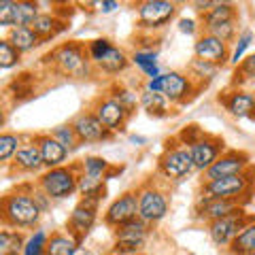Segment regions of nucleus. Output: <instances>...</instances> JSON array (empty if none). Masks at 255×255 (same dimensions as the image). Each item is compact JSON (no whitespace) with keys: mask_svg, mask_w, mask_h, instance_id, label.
<instances>
[{"mask_svg":"<svg viewBox=\"0 0 255 255\" xmlns=\"http://www.w3.org/2000/svg\"><path fill=\"white\" fill-rule=\"evenodd\" d=\"M45 62L53 64L60 73L73 77V79H85L92 75V60L90 53H87V47H83L81 43L70 41L64 43L60 47H55L51 53L45 55Z\"/></svg>","mask_w":255,"mask_h":255,"instance_id":"2","label":"nucleus"},{"mask_svg":"<svg viewBox=\"0 0 255 255\" xmlns=\"http://www.w3.org/2000/svg\"><path fill=\"white\" fill-rule=\"evenodd\" d=\"M111 47H113V43H111L109 38H94V41L87 43V53H90V60L98 62L102 55L111 49Z\"/></svg>","mask_w":255,"mask_h":255,"instance_id":"43","label":"nucleus"},{"mask_svg":"<svg viewBox=\"0 0 255 255\" xmlns=\"http://www.w3.org/2000/svg\"><path fill=\"white\" fill-rule=\"evenodd\" d=\"M241 206L243 204L238 200H206V198H198L194 217L198 221H204L206 226H209L213 221L228 217L230 213H234L236 209H241Z\"/></svg>","mask_w":255,"mask_h":255,"instance_id":"19","label":"nucleus"},{"mask_svg":"<svg viewBox=\"0 0 255 255\" xmlns=\"http://www.w3.org/2000/svg\"><path fill=\"white\" fill-rule=\"evenodd\" d=\"M253 119H255V117H253Z\"/></svg>","mask_w":255,"mask_h":255,"instance_id":"53","label":"nucleus"},{"mask_svg":"<svg viewBox=\"0 0 255 255\" xmlns=\"http://www.w3.org/2000/svg\"><path fill=\"white\" fill-rule=\"evenodd\" d=\"M13 166L21 172H30V174H36L45 168V162H43V155H41V149L34 140L26 142L17 153L13 157Z\"/></svg>","mask_w":255,"mask_h":255,"instance_id":"21","label":"nucleus"},{"mask_svg":"<svg viewBox=\"0 0 255 255\" xmlns=\"http://www.w3.org/2000/svg\"><path fill=\"white\" fill-rule=\"evenodd\" d=\"M236 19H238V9L234 2H215L213 9L200 17V26L206 32L213 26H219V23H226V21H236Z\"/></svg>","mask_w":255,"mask_h":255,"instance_id":"23","label":"nucleus"},{"mask_svg":"<svg viewBox=\"0 0 255 255\" xmlns=\"http://www.w3.org/2000/svg\"><path fill=\"white\" fill-rule=\"evenodd\" d=\"M30 28L36 32L41 41H51V38H55L64 28H66V21L60 19L55 13H41Z\"/></svg>","mask_w":255,"mask_h":255,"instance_id":"26","label":"nucleus"},{"mask_svg":"<svg viewBox=\"0 0 255 255\" xmlns=\"http://www.w3.org/2000/svg\"><path fill=\"white\" fill-rule=\"evenodd\" d=\"M255 41V34L251 30H243L241 34H238V38L234 41L232 45V51H230V64H234V66H238L245 58H247V51H249L251 43Z\"/></svg>","mask_w":255,"mask_h":255,"instance_id":"36","label":"nucleus"},{"mask_svg":"<svg viewBox=\"0 0 255 255\" xmlns=\"http://www.w3.org/2000/svg\"><path fill=\"white\" fill-rule=\"evenodd\" d=\"M251 168V159L245 151L238 149H226L217 162L204 172V181H215L223 177H234V174H245Z\"/></svg>","mask_w":255,"mask_h":255,"instance_id":"14","label":"nucleus"},{"mask_svg":"<svg viewBox=\"0 0 255 255\" xmlns=\"http://www.w3.org/2000/svg\"><path fill=\"white\" fill-rule=\"evenodd\" d=\"M111 96H113V98H115L130 115L136 113V109L140 107V94H136L134 90H128V87H124V85H115L113 90H111Z\"/></svg>","mask_w":255,"mask_h":255,"instance_id":"35","label":"nucleus"},{"mask_svg":"<svg viewBox=\"0 0 255 255\" xmlns=\"http://www.w3.org/2000/svg\"><path fill=\"white\" fill-rule=\"evenodd\" d=\"M94 6H98V13L109 15V13L119 9V2L117 0H100V2H94Z\"/></svg>","mask_w":255,"mask_h":255,"instance_id":"46","label":"nucleus"},{"mask_svg":"<svg viewBox=\"0 0 255 255\" xmlns=\"http://www.w3.org/2000/svg\"><path fill=\"white\" fill-rule=\"evenodd\" d=\"M102 198H81L77 204L70 217L66 221V232H70L73 236H77L79 241L83 243V238L92 232V228L96 226V219H98V206H100Z\"/></svg>","mask_w":255,"mask_h":255,"instance_id":"10","label":"nucleus"},{"mask_svg":"<svg viewBox=\"0 0 255 255\" xmlns=\"http://www.w3.org/2000/svg\"><path fill=\"white\" fill-rule=\"evenodd\" d=\"M253 187V179H249V172L234 174V177H223L215 181H204L200 187V198L206 200H238L249 196Z\"/></svg>","mask_w":255,"mask_h":255,"instance_id":"5","label":"nucleus"},{"mask_svg":"<svg viewBox=\"0 0 255 255\" xmlns=\"http://www.w3.org/2000/svg\"><path fill=\"white\" fill-rule=\"evenodd\" d=\"M238 19L236 21H226V23H219V26H213L206 30V34H213L215 38H219L223 43H234L238 38Z\"/></svg>","mask_w":255,"mask_h":255,"instance_id":"42","label":"nucleus"},{"mask_svg":"<svg viewBox=\"0 0 255 255\" xmlns=\"http://www.w3.org/2000/svg\"><path fill=\"white\" fill-rule=\"evenodd\" d=\"M198 87L194 83V79L179 73V70H168L164 73V96L166 100L170 102L172 107H181V105H187V102L194 98L198 94Z\"/></svg>","mask_w":255,"mask_h":255,"instance_id":"13","label":"nucleus"},{"mask_svg":"<svg viewBox=\"0 0 255 255\" xmlns=\"http://www.w3.org/2000/svg\"><path fill=\"white\" fill-rule=\"evenodd\" d=\"M79 170L85 174H92V177L109 179V172L113 168H111V162H107L102 155H87L79 162Z\"/></svg>","mask_w":255,"mask_h":255,"instance_id":"33","label":"nucleus"},{"mask_svg":"<svg viewBox=\"0 0 255 255\" xmlns=\"http://www.w3.org/2000/svg\"><path fill=\"white\" fill-rule=\"evenodd\" d=\"M232 77H234L232 79L234 87H241L247 81H255V53H249L241 64H238Z\"/></svg>","mask_w":255,"mask_h":255,"instance_id":"38","label":"nucleus"},{"mask_svg":"<svg viewBox=\"0 0 255 255\" xmlns=\"http://www.w3.org/2000/svg\"><path fill=\"white\" fill-rule=\"evenodd\" d=\"M187 70H189V77L194 79V83L202 90V85H206L209 81H213V79L217 77L219 66H215V64H209V62H204V60L194 58V60L189 62Z\"/></svg>","mask_w":255,"mask_h":255,"instance_id":"30","label":"nucleus"},{"mask_svg":"<svg viewBox=\"0 0 255 255\" xmlns=\"http://www.w3.org/2000/svg\"><path fill=\"white\" fill-rule=\"evenodd\" d=\"M189 149H191V157H194L196 170L204 174L223 153H226V142H223V138L215 136V134L204 132Z\"/></svg>","mask_w":255,"mask_h":255,"instance_id":"12","label":"nucleus"},{"mask_svg":"<svg viewBox=\"0 0 255 255\" xmlns=\"http://www.w3.org/2000/svg\"><path fill=\"white\" fill-rule=\"evenodd\" d=\"M157 170L170 181H181V179L189 177V174L196 170L191 149L187 145H183L179 138L168 140L164 153L157 159Z\"/></svg>","mask_w":255,"mask_h":255,"instance_id":"3","label":"nucleus"},{"mask_svg":"<svg viewBox=\"0 0 255 255\" xmlns=\"http://www.w3.org/2000/svg\"><path fill=\"white\" fill-rule=\"evenodd\" d=\"M38 189H43L51 200L70 198L75 191H79V164L45 170L38 177Z\"/></svg>","mask_w":255,"mask_h":255,"instance_id":"4","label":"nucleus"},{"mask_svg":"<svg viewBox=\"0 0 255 255\" xmlns=\"http://www.w3.org/2000/svg\"><path fill=\"white\" fill-rule=\"evenodd\" d=\"M145 90L153 92V94H162L164 92V75L157 77V79H149V81L145 83Z\"/></svg>","mask_w":255,"mask_h":255,"instance_id":"48","label":"nucleus"},{"mask_svg":"<svg viewBox=\"0 0 255 255\" xmlns=\"http://www.w3.org/2000/svg\"><path fill=\"white\" fill-rule=\"evenodd\" d=\"M230 253L232 255H247L255 253V217L243 228V232L236 236V241L230 245Z\"/></svg>","mask_w":255,"mask_h":255,"instance_id":"31","label":"nucleus"},{"mask_svg":"<svg viewBox=\"0 0 255 255\" xmlns=\"http://www.w3.org/2000/svg\"><path fill=\"white\" fill-rule=\"evenodd\" d=\"M51 136L60 142V145H64L68 151H75L81 142H79V138H77V132H75V128H73V124H62V126H58V128H53L51 130Z\"/></svg>","mask_w":255,"mask_h":255,"instance_id":"39","label":"nucleus"},{"mask_svg":"<svg viewBox=\"0 0 255 255\" xmlns=\"http://www.w3.org/2000/svg\"><path fill=\"white\" fill-rule=\"evenodd\" d=\"M177 28H179V32L181 34H187V36H194L198 30H200L202 26L198 23L194 17H181L179 21H177Z\"/></svg>","mask_w":255,"mask_h":255,"instance_id":"45","label":"nucleus"},{"mask_svg":"<svg viewBox=\"0 0 255 255\" xmlns=\"http://www.w3.org/2000/svg\"><path fill=\"white\" fill-rule=\"evenodd\" d=\"M194 6H196V11H198V13L204 15V13H209V11L213 9L215 2H213V0H196Z\"/></svg>","mask_w":255,"mask_h":255,"instance_id":"49","label":"nucleus"},{"mask_svg":"<svg viewBox=\"0 0 255 255\" xmlns=\"http://www.w3.org/2000/svg\"><path fill=\"white\" fill-rule=\"evenodd\" d=\"M251 219H253V215H247L245 209L241 206V209H236L234 213H230L228 217L209 223V226H206L209 238L213 241L215 247H230Z\"/></svg>","mask_w":255,"mask_h":255,"instance_id":"8","label":"nucleus"},{"mask_svg":"<svg viewBox=\"0 0 255 255\" xmlns=\"http://www.w3.org/2000/svg\"><path fill=\"white\" fill-rule=\"evenodd\" d=\"M136 191H138V217L145 223L153 226V223L162 221L168 215V198L153 183H145Z\"/></svg>","mask_w":255,"mask_h":255,"instance_id":"9","label":"nucleus"},{"mask_svg":"<svg viewBox=\"0 0 255 255\" xmlns=\"http://www.w3.org/2000/svg\"><path fill=\"white\" fill-rule=\"evenodd\" d=\"M157 58H159L157 49H136L130 55V62L147 77V81H149V79H157V77L164 75L162 68H159V64H157Z\"/></svg>","mask_w":255,"mask_h":255,"instance_id":"24","label":"nucleus"},{"mask_svg":"<svg viewBox=\"0 0 255 255\" xmlns=\"http://www.w3.org/2000/svg\"><path fill=\"white\" fill-rule=\"evenodd\" d=\"M21 147L23 145H21V136H19V134H13V132L0 134V162L9 164Z\"/></svg>","mask_w":255,"mask_h":255,"instance_id":"37","label":"nucleus"},{"mask_svg":"<svg viewBox=\"0 0 255 255\" xmlns=\"http://www.w3.org/2000/svg\"><path fill=\"white\" fill-rule=\"evenodd\" d=\"M4 38H6V41H9L21 55L34 51L36 47L41 45V38H38V34H36V32L32 30V28H26V26H21V28H11L9 34H6Z\"/></svg>","mask_w":255,"mask_h":255,"instance_id":"27","label":"nucleus"},{"mask_svg":"<svg viewBox=\"0 0 255 255\" xmlns=\"http://www.w3.org/2000/svg\"><path fill=\"white\" fill-rule=\"evenodd\" d=\"M105 181L102 177H92L79 170V194L83 198H102L105 194Z\"/></svg>","mask_w":255,"mask_h":255,"instance_id":"34","label":"nucleus"},{"mask_svg":"<svg viewBox=\"0 0 255 255\" xmlns=\"http://www.w3.org/2000/svg\"><path fill=\"white\" fill-rule=\"evenodd\" d=\"M177 11H179L177 2H170V0H145V2L136 6L138 28L145 32L159 30L174 19Z\"/></svg>","mask_w":255,"mask_h":255,"instance_id":"6","label":"nucleus"},{"mask_svg":"<svg viewBox=\"0 0 255 255\" xmlns=\"http://www.w3.org/2000/svg\"><path fill=\"white\" fill-rule=\"evenodd\" d=\"M23 245H26V238H23L17 230L4 228L2 232H0V253L2 255H21Z\"/></svg>","mask_w":255,"mask_h":255,"instance_id":"32","label":"nucleus"},{"mask_svg":"<svg viewBox=\"0 0 255 255\" xmlns=\"http://www.w3.org/2000/svg\"><path fill=\"white\" fill-rule=\"evenodd\" d=\"M136 217H138V191H126V194L115 198L105 211V223L115 230Z\"/></svg>","mask_w":255,"mask_h":255,"instance_id":"15","label":"nucleus"},{"mask_svg":"<svg viewBox=\"0 0 255 255\" xmlns=\"http://www.w3.org/2000/svg\"><path fill=\"white\" fill-rule=\"evenodd\" d=\"M130 142H132V145H136V147H142V145H147V142H149V138L140 136V134H130Z\"/></svg>","mask_w":255,"mask_h":255,"instance_id":"50","label":"nucleus"},{"mask_svg":"<svg viewBox=\"0 0 255 255\" xmlns=\"http://www.w3.org/2000/svg\"><path fill=\"white\" fill-rule=\"evenodd\" d=\"M130 255H142V253H130Z\"/></svg>","mask_w":255,"mask_h":255,"instance_id":"51","label":"nucleus"},{"mask_svg":"<svg viewBox=\"0 0 255 255\" xmlns=\"http://www.w3.org/2000/svg\"><path fill=\"white\" fill-rule=\"evenodd\" d=\"M170 102L166 100L164 94H153V92H147L142 90L140 94V109L145 111L147 115L151 117H166L170 113Z\"/></svg>","mask_w":255,"mask_h":255,"instance_id":"29","label":"nucleus"},{"mask_svg":"<svg viewBox=\"0 0 255 255\" xmlns=\"http://www.w3.org/2000/svg\"><path fill=\"white\" fill-rule=\"evenodd\" d=\"M34 200H36L38 209H41L43 213H45V211H47V209H49V206H51V198L47 196L43 189H34Z\"/></svg>","mask_w":255,"mask_h":255,"instance_id":"47","label":"nucleus"},{"mask_svg":"<svg viewBox=\"0 0 255 255\" xmlns=\"http://www.w3.org/2000/svg\"><path fill=\"white\" fill-rule=\"evenodd\" d=\"M47 243H49V234H47L45 230H36L34 234H30L26 238V245H23L21 255H45Z\"/></svg>","mask_w":255,"mask_h":255,"instance_id":"40","label":"nucleus"},{"mask_svg":"<svg viewBox=\"0 0 255 255\" xmlns=\"http://www.w3.org/2000/svg\"><path fill=\"white\" fill-rule=\"evenodd\" d=\"M81 249V241L70 232H53L47 243L45 255H77Z\"/></svg>","mask_w":255,"mask_h":255,"instance_id":"25","label":"nucleus"},{"mask_svg":"<svg viewBox=\"0 0 255 255\" xmlns=\"http://www.w3.org/2000/svg\"><path fill=\"white\" fill-rule=\"evenodd\" d=\"M41 149V155H43V162H45V170H51V168H60L64 166V162L68 159V153L70 151L60 145L58 140H55L51 134H36L34 138H32Z\"/></svg>","mask_w":255,"mask_h":255,"instance_id":"20","label":"nucleus"},{"mask_svg":"<svg viewBox=\"0 0 255 255\" xmlns=\"http://www.w3.org/2000/svg\"><path fill=\"white\" fill-rule=\"evenodd\" d=\"M38 15H41V11H38V2H34V0H15V4H13V28H21V26L30 28Z\"/></svg>","mask_w":255,"mask_h":255,"instance_id":"28","label":"nucleus"},{"mask_svg":"<svg viewBox=\"0 0 255 255\" xmlns=\"http://www.w3.org/2000/svg\"><path fill=\"white\" fill-rule=\"evenodd\" d=\"M149 223H145L140 217L132 219L119 226L115 230V245L113 255H130V253H142L149 236Z\"/></svg>","mask_w":255,"mask_h":255,"instance_id":"7","label":"nucleus"},{"mask_svg":"<svg viewBox=\"0 0 255 255\" xmlns=\"http://www.w3.org/2000/svg\"><path fill=\"white\" fill-rule=\"evenodd\" d=\"M70 124H73L75 132H77V138H79L81 145H92V142L111 140L115 136L113 132H109L107 128L100 124V119L96 117L92 111H83V113H79Z\"/></svg>","mask_w":255,"mask_h":255,"instance_id":"16","label":"nucleus"},{"mask_svg":"<svg viewBox=\"0 0 255 255\" xmlns=\"http://www.w3.org/2000/svg\"><path fill=\"white\" fill-rule=\"evenodd\" d=\"M21 62V53L15 49V47L6 41V38H0V68L2 70H11Z\"/></svg>","mask_w":255,"mask_h":255,"instance_id":"41","label":"nucleus"},{"mask_svg":"<svg viewBox=\"0 0 255 255\" xmlns=\"http://www.w3.org/2000/svg\"><path fill=\"white\" fill-rule=\"evenodd\" d=\"M92 113L100 119V124L107 128L109 132H113V134H117V132H122L124 128H126V124L130 122V113L119 105V102L113 98V96H100V98H96V102L92 105Z\"/></svg>","mask_w":255,"mask_h":255,"instance_id":"11","label":"nucleus"},{"mask_svg":"<svg viewBox=\"0 0 255 255\" xmlns=\"http://www.w3.org/2000/svg\"><path fill=\"white\" fill-rule=\"evenodd\" d=\"M13 4L15 0H0V28H13Z\"/></svg>","mask_w":255,"mask_h":255,"instance_id":"44","label":"nucleus"},{"mask_svg":"<svg viewBox=\"0 0 255 255\" xmlns=\"http://www.w3.org/2000/svg\"><path fill=\"white\" fill-rule=\"evenodd\" d=\"M247 255H255V253H247Z\"/></svg>","mask_w":255,"mask_h":255,"instance_id":"52","label":"nucleus"},{"mask_svg":"<svg viewBox=\"0 0 255 255\" xmlns=\"http://www.w3.org/2000/svg\"><path fill=\"white\" fill-rule=\"evenodd\" d=\"M230 45L215 38L213 34H200L194 43V58L204 60L209 64H215V66H223L226 62H230Z\"/></svg>","mask_w":255,"mask_h":255,"instance_id":"17","label":"nucleus"},{"mask_svg":"<svg viewBox=\"0 0 255 255\" xmlns=\"http://www.w3.org/2000/svg\"><path fill=\"white\" fill-rule=\"evenodd\" d=\"M43 211L38 209L34 200V191H30V185L17 187L15 191H9L2 196L0 202V217H2V226L6 230H28L34 228L41 221Z\"/></svg>","mask_w":255,"mask_h":255,"instance_id":"1","label":"nucleus"},{"mask_svg":"<svg viewBox=\"0 0 255 255\" xmlns=\"http://www.w3.org/2000/svg\"><path fill=\"white\" fill-rule=\"evenodd\" d=\"M219 102L232 117H255V94L243 90V87H234V90L219 96Z\"/></svg>","mask_w":255,"mask_h":255,"instance_id":"18","label":"nucleus"},{"mask_svg":"<svg viewBox=\"0 0 255 255\" xmlns=\"http://www.w3.org/2000/svg\"><path fill=\"white\" fill-rule=\"evenodd\" d=\"M94 66L98 70H102L105 75H119L130 66V55H128L124 49H119V47L113 45L98 62H94Z\"/></svg>","mask_w":255,"mask_h":255,"instance_id":"22","label":"nucleus"}]
</instances>
